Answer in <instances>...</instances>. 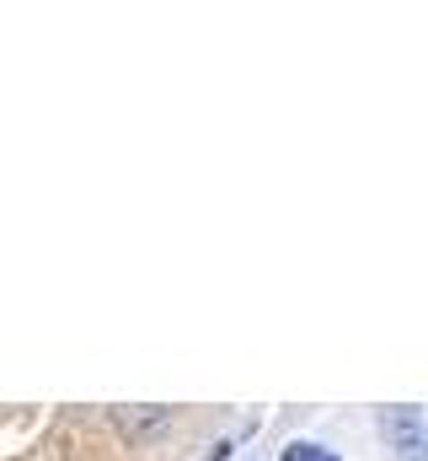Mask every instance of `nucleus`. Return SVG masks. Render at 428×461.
Here are the masks:
<instances>
[{"label":"nucleus","instance_id":"f257e3e1","mask_svg":"<svg viewBox=\"0 0 428 461\" xmlns=\"http://www.w3.org/2000/svg\"><path fill=\"white\" fill-rule=\"evenodd\" d=\"M380 435L391 440V451L402 461H428V424L418 408H386L380 413Z\"/></svg>","mask_w":428,"mask_h":461},{"label":"nucleus","instance_id":"f03ea898","mask_svg":"<svg viewBox=\"0 0 428 461\" xmlns=\"http://www.w3.org/2000/svg\"><path fill=\"white\" fill-rule=\"evenodd\" d=\"M321 456V446H306V440H300V446H290V451H284V461H317Z\"/></svg>","mask_w":428,"mask_h":461},{"label":"nucleus","instance_id":"7ed1b4c3","mask_svg":"<svg viewBox=\"0 0 428 461\" xmlns=\"http://www.w3.org/2000/svg\"><path fill=\"white\" fill-rule=\"evenodd\" d=\"M230 451H236V446H230V440H219V446H210V451H204V456H199V461H225V456H230Z\"/></svg>","mask_w":428,"mask_h":461},{"label":"nucleus","instance_id":"20e7f679","mask_svg":"<svg viewBox=\"0 0 428 461\" xmlns=\"http://www.w3.org/2000/svg\"><path fill=\"white\" fill-rule=\"evenodd\" d=\"M317 461H337V456H326V451H321V456H317Z\"/></svg>","mask_w":428,"mask_h":461}]
</instances>
